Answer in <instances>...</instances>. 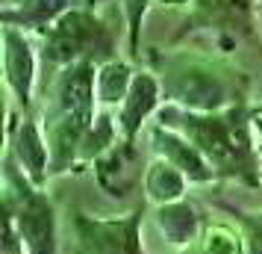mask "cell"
Returning a JSON list of instances; mask_svg holds the SVG:
<instances>
[{
    "mask_svg": "<svg viewBox=\"0 0 262 254\" xmlns=\"http://www.w3.org/2000/svg\"><path fill=\"white\" fill-rule=\"evenodd\" d=\"M154 121L186 136L218 171V181L227 178V181L250 183V186L262 183L250 101L221 109V112H191L177 104H162Z\"/></svg>",
    "mask_w": 262,
    "mask_h": 254,
    "instance_id": "6da1fadb",
    "label": "cell"
},
{
    "mask_svg": "<svg viewBox=\"0 0 262 254\" xmlns=\"http://www.w3.org/2000/svg\"><path fill=\"white\" fill-rule=\"evenodd\" d=\"M95 74L97 62H74L62 68L45 89H41V127L50 145V169L53 178L77 171L80 148L95 124L97 95H95Z\"/></svg>",
    "mask_w": 262,
    "mask_h": 254,
    "instance_id": "7a4b0ae2",
    "label": "cell"
},
{
    "mask_svg": "<svg viewBox=\"0 0 262 254\" xmlns=\"http://www.w3.org/2000/svg\"><path fill=\"white\" fill-rule=\"evenodd\" d=\"M150 65L162 80L165 104L191 112H221L248 101V80L218 56L198 50H154Z\"/></svg>",
    "mask_w": 262,
    "mask_h": 254,
    "instance_id": "3957f363",
    "label": "cell"
},
{
    "mask_svg": "<svg viewBox=\"0 0 262 254\" xmlns=\"http://www.w3.org/2000/svg\"><path fill=\"white\" fill-rule=\"evenodd\" d=\"M41 56V86L50 83L62 68L74 62H109L118 56L115 27L97 12L95 0H80L38 38Z\"/></svg>",
    "mask_w": 262,
    "mask_h": 254,
    "instance_id": "277c9868",
    "label": "cell"
},
{
    "mask_svg": "<svg viewBox=\"0 0 262 254\" xmlns=\"http://www.w3.org/2000/svg\"><path fill=\"white\" fill-rule=\"evenodd\" d=\"M144 213H147V201L115 216H95L85 210H74V254H147Z\"/></svg>",
    "mask_w": 262,
    "mask_h": 254,
    "instance_id": "5b68a950",
    "label": "cell"
},
{
    "mask_svg": "<svg viewBox=\"0 0 262 254\" xmlns=\"http://www.w3.org/2000/svg\"><path fill=\"white\" fill-rule=\"evenodd\" d=\"M3 80L18 109L30 115L41 86V56L33 36L18 27H3Z\"/></svg>",
    "mask_w": 262,
    "mask_h": 254,
    "instance_id": "8992f818",
    "label": "cell"
},
{
    "mask_svg": "<svg viewBox=\"0 0 262 254\" xmlns=\"http://www.w3.org/2000/svg\"><path fill=\"white\" fill-rule=\"evenodd\" d=\"M6 148L12 151L15 163L30 178V183L36 189H48V183L53 181V169H50V145L45 127H41V119L30 112V115H21V121H18L15 112L9 109Z\"/></svg>",
    "mask_w": 262,
    "mask_h": 254,
    "instance_id": "52a82bcc",
    "label": "cell"
},
{
    "mask_svg": "<svg viewBox=\"0 0 262 254\" xmlns=\"http://www.w3.org/2000/svg\"><path fill=\"white\" fill-rule=\"evenodd\" d=\"M6 219L15 222L27 254H59V210L48 189H33Z\"/></svg>",
    "mask_w": 262,
    "mask_h": 254,
    "instance_id": "ba28073f",
    "label": "cell"
},
{
    "mask_svg": "<svg viewBox=\"0 0 262 254\" xmlns=\"http://www.w3.org/2000/svg\"><path fill=\"white\" fill-rule=\"evenodd\" d=\"M165 104V92H162V80L154 68H139L133 77V86L124 104L115 109V119H118V130L121 139L139 145V136L144 127H150L156 119V112Z\"/></svg>",
    "mask_w": 262,
    "mask_h": 254,
    "instance_id": "9c48e42d",
    "label": "cell"
},
{
    "mask_svg": "<svg viewBox=\"0 0 262 254\" xmlns=\"http://www.w3.org/2000/svg\"><path fill=\"white\" fill-rule=\"evenodd\" d=\"M253 15H259L256 0H194L186 15V30H180L177 38H186L191 33H203L206 38L218 33L242 36L253 27Z\"/></svg>",
    "mask_w": 262,
    "mask_h": 254,
    "instance_id": "30bf717a",
    "label": "cell"
},
{
    "mask_svg": "<svg viewBox=\"0 0 262 254\" xmlns=\"http://www.w3.org/2000/svg\"><path fill=\"white\" fill-rule=\"evenodd\" d=\"M92 171H95V183L100 192L115 201H124V198H130V192L142 189V151H139V145H130L121 139L109 154H103L92 166Z\"/></svg>",
    "mask_w": 262,
    "mask_h": 254,
    "instance_id": "8fae6325",
    "label": "cell"
},
{
    "mask_svg": "<svg viewBox=\"0 0 262 254\" xmlns=\"http://www.w3.org/2000/svg\"><path fill=\"white\" fill-rule=\"evenodd\" d=\"M147 139H150L154 157H162V160H168L171 166H177V169L189 178L191 186H212V183L218 181V171L209 166V160L203 157L183 133L171 130V127H162V124L154 121V124L147 127Z\"/></svg>",
    "mask_w": 262,
    "mask_h": 254,
    "instance_id": "7c38bea8",
    "label": "cell"
},
{
    "mask_svg": "<svg viewBox=\"0 0 262 254\" xmlns=\"http://www.w3.org/2000/svg\"><path fill=\"white\" fill-rule=\"evenodd\" d=\"M150 222H154L156 233L162 237L171 251H186V248H194L198 240L203 233V219L201 207L183 198V201H174V204H162V207H150Z\"/></svg>",
    "mask_w": 262,
    "mask_h": 254,
    "instance_id": "4fadbf2b",
    "label": "cell"
},
{
    "mask_svg": "<svg viewBox=\"0 0 262 254\" xmlns=\"http://www.w3.org/2000/svg\"><path fill=\"white\" fill-rule=\"evenodd\" d=\"M77 3L80 0H6L0 18L3 27H18L33 38H41Z\"/></svg>",
    "mask_w": 262,
    "mask_h": 254,
    "instance_id": "5bb4252c",
    "label": "cell"
},
{
    "mask_svg": "<svg viewBox=\"0 0 262 254\" xmlns=\"http://www.w3.org/2000/svg\"><path fill=\"white\" fill-rule=\"evenodd\" d=\"M189 178L171 166L162 157H150L144 163V178H142V201H147V207H162L174 204L189 198Z\"/></svg>",
    "mask_w": 262,
    "mask_h": 254,
    "instance_id": "9a60e30c",
    "label": "cell"
},
{
    "mask_svg": "<svg viewBox=\"0 0 262 254\" xmlns=\"http://www.w3.org/2000/svg\"><path fill=\"white\" fill-rule=\"evenodd\" d=\"M136 71H139V68H133V60L115 56V60H109V62H100V65H97V74H95L97 107L115 112V109L124 104L127 92H130Z\"/></svg>",
    "mask_w": 262,
    "mask_h": 254,
    "instance_id": "2e32d148",
    "label": "cell"
},
{
    "mask_svg": "<svg viewBox=\"0 0 262 254\" xmlns=\"http://www.w3.org/2000/svg\"><path fill=\"white\" fill-rule=\"evenodd\" d=\"M121 142V130H118V119L112 109H100L97 112L95 124L89 127V133L83 139V148H80V160H77V171L95 166L97 160L109 154L112 148Z\"/></svg>",
    "mask_w": 262,
    "mask_h": 254,
    "instance_id": "e0dca14e",
    "label": "cell"
},
{
    "mask_svg": "<svg viewBox=\"0 0 262 254\" xmlns=\"http://www.w3.org/2000/svg\"><path fill=\"white\" fill-rule=\"evenodd\" d=\"M194 248H198V254H248V242H245V233L238 225L215 219V222L203 225V233Z\"/></svg>",
    "mask_w": 262,
    "mask_h": 254,
    "instance_id": "ac0fdd59",
    "label": "cell"
},
{
    "mask_svg": "<svg viewBox=\"0 0 262 254\" xmlns=\"http://www.w3.org/2000/svg\"><path fill=\"white\" fill-rule=\"evenodd\" d=\"M154 0H118L121 21L127 30V60L139 62L142 60V24L150 12Z\"/></svg>",
    "mask_w": 262,
    "mask_h": 254,
    "instance_id": "d6986e66",
    "label": "cell"
},
{
    "mask_svg": "<svg viewBox=\"0 0 262 254\" xmlns=\"http://www.w3.org/2000/svg\"><path fill=\"white\" fill-rule=\"evenodd\" d=\"M224 210L236 219V225L245 233L248 254H262V210H242L233 204H224Z\"/></svg>",
    "mask_w": 262,
    "mask_h": 254,
    "instance_id": "ffe728a7",
    "label": "cell"
},
{
    "mask_svg": "<svg viewBox=\"0 0 262 254\" xmlns=\"http://www.w3.org/2000/svg\"><path fill=\"white\" fill-rule=\"evenodd\" d=\"M0 254H27L24 248V240H21V233L15 228L12 219L3 216V240H0Z\"/></svg>",
    "mask_w": 262,
    "mask_h": 254,
    "instance_id": "44dd1931",
    "label": "cell"
},
{
    "mask_svg": "<svg viewBox=\"0 0 262 254\" xmlns=\"http://www.w3.org/2000/svg\"><path fill=\"white\" fill-rule=\"evenodd\" d=\"M156 6H168V9H191L194 0H154Z\"/></svg>",
    "mask_w": 262,
    "mask_h": 254,
    "instance_id": "7402d4cb",
    "label": "cell"
},
{
    "mask_svg": "<svg viewBox=\"0 0 262 254\" xmlns=\"http://www.w3.org/2000/svg\"><path fill=\"white\" fill-rule=\"evenodd\" d=\"M253 139H256V148L262 154V112H253Z\"/></svg>",
    "mask_w": 262,
    "mask_h": 254,
    "instance_id": "603a6c76",
    "label": "cell"
},
{
    "mask_svg": "<svg viewBox=\"0 0 262 254\" xmlns=\"http://www.w3.org/2000/svg\"><path fill=\"white\" fill-rule=\"evenodd\" d=\"M171 254H198V248H186V251H171Z\"/></svg>",
    "mask_w": 262,
    "mask_h": 254,
    "instance_id": "cb8c5ba5",
    "label": "cell"
},
{
    "mask_svg": "<svg viewBox=\"0 0 262 254\" xmlns=\"http://www.w3.org/2000/svg\"><path fill=\"white\" fill-rule=\"evenodd\" d=\"M253 112H262V101H256V104H253Z\"/></svg>",
    "mask_w": 262,
    "mask_h": 254,
    "instance_id": "d4e9b609",
    "label": "cell"
},
{
    "mask_svg": "<svg viewBox=\"0 0 262 254\" xmlns=\"http://www.w3.org/2000/svg\"><path fill=\"white\" fill-rule=\"evenodd\" d=\"M256 12H262V0H256Z\"/></svg>",
    "mask_w": 262,
    "mask_h": 254,
    "instance_id": "484cf974",
    "label": "cell"
},
{
    "mask_svg": "<svg viewBox=\"0 0 262 254\" xmlns=\"http://www.w3.org/2000/svg\"><path fill=\"white\" fill-rule=\"evenodd\" d=\"M259 181H262V154H259Z\"/></svg>",
    "mask_w": 262,
    "mask_h": 254,
    "instance_id": "4316f807",
    "label": "cell"
},
{
    "mask_svg": "<svg viewBox=\"0 0 262 254\" xmlns=\"http://www.w3.org/2000/svg\"><path fill=\"white\" fill-rule=\"evenodd\" d=\"M259 33H262V12H259Z\"/></svg>",
    "mask_w": 262,
    "mask_h": 254,
    "instance_id": "83f0119b",
    "label": "cell"
}]
</instances>
